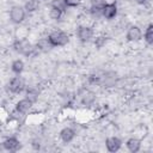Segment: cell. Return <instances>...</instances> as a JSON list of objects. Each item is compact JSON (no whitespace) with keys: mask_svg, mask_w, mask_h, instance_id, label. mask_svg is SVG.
Instances as JSON below:
<instances>
[{"mask_svg":"<svg viewBox=\"0 0 153 153\" xmlns=\"http://www.w3.org/2000/svg\"><path fill=\"white\" fill-rule=\"evenodd\" d=\"M105 41H106V38H105V37L99 36V37H97V38L94 39V44H96V47L100 48V47H103V45L105 44Z\"/></svg>","mask_w":153,"mask_h":153,"instance_id":"cell-22","label":"cell"},{"mask_svg":"<svg viewBox=\"0 0 153 153\" xmlns=\"http://www.w3.org/2000/svg\"><path fill=\"white\" fill-rule=\"evenodd\" d=\"M62 14H63V12H61L60 10H57V8H55V7H51L50 11H49V16H50V18L54 19V20H59V19L62 17Z\"/></svg>","mask_w":153,"mask_h":153,"instance_id":"cell-19","label":"cell"},{"mask_svg":"<svg viewBox=\"0 0 153 153\" xmlns=\"http://www.w3.org/2000/svg\"><path fill=\"white\" fill-rule=\"evenodd\" d=\"M93 100H94V93H92V92H90V91H86V93L82 96V99H81L82 104H85V105L92 104Z\"/></svg>","mask_w":153,"mask_h":153,"instance_id":"cell-18","label":"cell"},{"mask_svg":"<svg viewBox=\"0 0 153 153\" xmlns=\"http://www.w3.org/2000/svg\"><path fill=\"white\" fill-rule=\"evenodd\" d=\"M145 41L147 42V44H153V25L149 24L145 31Z\"/></svg>","mask_w":153,"mask_h":153,"instance_id":"cell-15","label":"cell"},{"mask_svg":"<svg viewBox=\"0 0 153 153\" xmlns=\"http://www.w3.org/2000/svg\"><path fill=\"white\" fill-rule=\"evenodd\" d=\"M135 1H136L139 5H143V4H145L146 1H148V0H135Z\"/></svg>","mask_w":153,"mask_h":153,"instance_id":"cell-25","label":"cell"},{"mask_svg":"<svg viewBox=\"0 0 153 153\" xmlns=\"http://www.w3.org/2000/svg\"><path fill=\"white\" fill-rule=\"evenodd\" d=\"M51 7H55V8H57V10H60L61 12H66V10H67V6H66V4H65V0H53L51 1Z\"/></svg>","mask_w":153,"mask_h":153,"instance_id":"cell-17","label":"cell"},{"mask_svg":"<svg viewBox=\"0 0 153 153\" xmlns=\"http://www.w3.org/2000/svg\"><path fill=\"white\" fill-rule=\"evenodd\" d=\"M76 36L78 38L80 39V42L82 43H86V42H90L93 37V31L91 27L88 26H79L78 30H76Z\"/></svg>","mask_w":153,"mask_h":153,"instance_id":"cell-4","label":"cell"},{"mask_svg":"<svg viewBox=\"0 0 153 153\" xmlns=\"http://www.w3.org/2000/svg\"><path fill=\"white\" fill-rule=\"evenodd\" d=\"M81 0H65V4L67 7H75L80 4Z\"/></svg>","mask_w":153,"mask_h":153,"instance_id":"cell-24","label":"cell"},{"mask_svg":"<svg viewBox=\"0 0 153 153\" xmlns=\"http://www.w3.org/2000/svg\"><path fill=\"white\" fill-rule=\"evenodd\" d=\"M90 13H91L93 17H100V16H102V8L90 7Z\"/></svg>","mask_w":153,"mask_h":153,"instance_id":"cell-23","label":"cell"},{"mask_svg":"<svg viewBox=\"0 0 153 153\" xmlns=\"http://www.w3.org/2000/svg\"><path fill=\"white\" fill-rule=\"evenodd\" d=\"M142 38V31L139 26L131 25L127 31V39L129 42H137Z\"/></svg>","mask_w":153,"mask_h":153,"instance_id":"cell-6","label":"cell"},{"mask_svg":"<svg viewBox=\"0 0 153 153\" xmlns=\"http://www.w3.org/2000/svg\"><path fill=\"white\" fill-rule=\"evenodd\" d=\"M32 104H33V103H32L30 99H27V98L25 97V98L20 99V100L17 103V105H16V110H17L18 112L25 114L26 111H29V110H30V108L32 106Z\"/></svg>","mask_w":153,"mask_h":153,"instance_id":"cell-10","label":"cell"},{"mask_svg":"<svg viewBox=\"0 0 153 153\" xmlns=\"http://www.w3.org/2000/svg\"><path fill=\"white\" fill-rule=\"evenodd\" d=\"M25 16H26V11L23 6L16 5V6H12L10 10V19L14 24L22 23L25 19Z\"/></svg>","mask_w":153,"mask_h":153,"instance_id":"cell-3","label":"cell"},{"mask_svg":"<svg viewBox=\"0 0 153 153\" xmlns=\"http://www.w3.org/2000/svg\"><path fill=\"white\" fill-rule=\"evenodd\" d=\"M36 48L39 49V50H42V51H47L48 49H50V48H53V47H51V44L49 43L48 38H43V39H41V41L37 42Z\"/></svg>","mask_w":153,"mask_h":153,"instance_id":"cell-16","label":"cell"},{"mask_svg":"<svg viewBox=\"0 0 153 153\" xmlns=\"http://www.w3.org/2000/svg\"><path fill=\"white\" fill-rule=\"evenodd\" d=\"M105 146H106V149L109 152L115 153V152H117L121 148L122 141L118 137H116V136H110V137H108L105 140Z\"/></svg>","mask_w":153,"mask_h":153,"instance_id":"cell-7","label":"cell"},{"mask_svg":"<svg viewBox=\"0 0 153 153\" xmlns=\"http://www.w3.org/2000/svg\"><path fill=\"white\" fill-rule=\"evenodd\" d=\"M24 88H25V84L20 76H16L11 79V81L8 82V90L12 93H20Z\"/></svg>","mask_w":153,"mask_h":153,"instance_id":"cell-5","label":"cell"},{"mask_svg":"<svg viewBox=\"0 0 153 153\" xmlns=\"http://www.w3.org/2000/svg\"><path fill=\"white\" fill-rule=\"evenodd\" d=\"M91 7H97V8H102L105 5V0H90Z\"/></svg>","mask_w":153,"mask_h":153,"instance_id":"cell-21","label":"cell"},{"mask_svg":"<svg viewBox=\"0 0 153 153\" xmlns=\"http://www.w3.org/2000/svg\"><path fill=\"white\" fill-rule=\"evenodd\" d=\"M48 41L51 47H63L69 42V36L63 31L56 30L48 36Z\"/></svg>","mask_w":153,"mask_h":153,"instance_id":"cell-1","label":"cell"},{"mask_svg":"<svg viewBox=\"0 0 153 153\" xmlns=\"http://www.w3.org/2000/svg\"><path fill=\"white\" fill-rule=\"evenodd\" d=\"M11 68H12V72L16 73V74H20L23 71H24V62L22 60H14L11 65Z\"/></svg>","mask_w":153,"mask_h":153,"instance_id":"cell-13","label":"cell"},{"mask_svg":"<svg viewBox=\"0 0 153 153\" xmlns=\"http://www.w3.org/2000/svg\"><path fill=\"white\" fill-rule=\"evenodd\" d=\"M126 146H127V148H128L131 153H136V152H139L140 148H141V141H140L139 139H136V137H130L129 140H127Z\"/></svg>","mask_w":153,"mask_h":153,"instance_id":"cell-12","label":"cell"},{"mask_svg":"<svg viewBox=\"0 0 153 153\" xmlns=\"http://www.w3.org/2000/svg\"><path fill=\"white\" fill-rule=\"evenodd\" d=\"M4 148L10 151V152H14V151H18L20 148V142L18 139L16 137H8L4 141Z\"/></svg>","mask_w":153,"mask_h":153,"instance_id":"cell-9","label":"cell"},{"mask_svg":"<svg viewBox=\"0 0 153 153\" xmlns=\"http://www.w3.org/2000/svg\"><path fill=\"white\" fill-rule=\"evenodd\" d=\"M117 14V6L116 4H105L102 7V16L106 19H112Z\"/></svg>","mask_w":153,"mask_h":153,"instance_id":"cell-8","label":"cell"},{"mask_svg":"<svg viewBox=\"0 0 153 153\" xmlns=\"http://www.w3.org/2000/svg\"><path fill=\"white\" fill-rule=\"evenodd\" d=\"M74 136H75V131H74L72 128L66 127V128H63V129L60 131V137H61V140H62L63 142H66V143L71 142V141L74 139Z\"/></svg>","mask_w":153,"mask_h":153,"instance_id":"cell-11","label":"cell"},{"mask_svg":"<svg viewBox=\"0 0 153 153\" xmlns=\"http://www.w3.org/2000/svg\"><path fill=\"white\" fill-rule=\"evenodd\" d=\"M37 96H38V93H37L36 91H33V90H29V91H27V93H26V98H27V99H30L32 103H35V102H36Z\"/></svg>","mask_w":153,"mask_h":153,"instance_id":"cell-20","label":"cell"},{"mask_svg":"<svg viewBox=\"0 0 153 153\" xmlns=\"http://www.w3.org/2000/svg\"><path fill=\"white\" fill-rule=\"evenodd\" d=\"M39 6V0H27L24 8L26 12H35Z\"/></svg>","mask_w":153,"mask_h":153,"instance_id":"cell-14","label":"cell"},{"mask_svg":"<svg viewBox=\"0 0 153 153\" xmlns=\"http://www.w3.org/2000/svg\"><path fill=\"white\" fill-rule=\"evenodd\" d=\"M13 48H14V50L17 53H19L22 55H25V56H30L33 53V50H35L33 45L27 39H25V38L17 39L14 42V44H13Z\"/></svg>","mask_w":153,"mask_h":153,"instance_id":"cell-2","label":"cell"}]
</instances>
